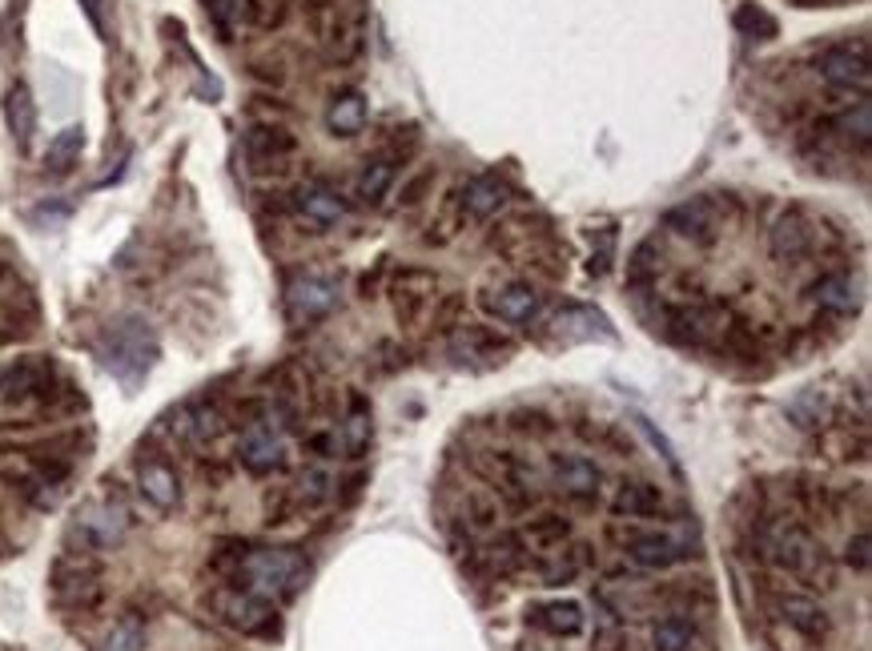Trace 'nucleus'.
Returning a JSON list of instances; mask_svg holds the SVG:
<instances>
[{"instance_id":"obj_11","label":"nucleus","mask_w":872,"mask_h":651,"mask_svg":"<svg viewBox=\"0 0 872 651\" xmlns=\"http://www.w3.org/2000/svg\"><path fill=\"white\" fill-rule=\"evenodd\" d=\"M768 250L776 262H800L808 250H812V226L800 210H788L776 217V226L768 234Z\"/></svg>"},{"instance_id":"obj_8","label":"nucleus","mask_w":872,"mask_h":651,"mask_svg":"<svg viewBox=\"0 0 872 651\" xmlns=\"http://www.w3.org/2000/svg\"><path fill=\"white\" fill-rule=\"evenodd\" d=\"M623 551L635 567H648V572H663L680 559H687V547L675 539V535L660 531H627L623 535Z\"/></svg>"},{"instance_id":"obj_33","label":"nucleus","mask_w":872,"mask_h":651,"mask_svg":"<svg viewBox=\"0 0 872 651\" xmlns=\"http://www.w3.org/2000/svg\"><path fill=\"white\" fill-rule=\"evenodd\" d=\"M205 4V16H210V25L217 28V37L222 40H234V28L241 21V4L246 0H201Z\"/></svg>"},{"instance_id":"obj_1","label":"nucleus","mask_w":872,"mask_h":651,"mask_svg":"<svg viewBox=\"0 0 872 651\" xmlns=\"http://www.w3.org/2000/svg\"><path fill=\"white\" fill-rule=\"evenodd\" d=\"M306 575H310V563H306L298 551L290 547H262V551H250V555H241L238 563V587L253 591V596L262 599H290L302 591Z\"/></svg>"},{"instance_id":"obj_20","label":"nucleus","mask_w":872,"mask_h":651,"mask_svg":"<svg viewBox=\"0 0 872 651\" xmlns=\"http://www.w3.org/2000/svg\"><path fill=\"white\" fill-rule=\"evenodd\" d=\"M808 298L817 302L824 314H836V318H845L857 310V286L845 278V274H824L808 286Z\"/></svg>"},{"instance_id":"obj_36","label":"nucleus","mask_w":872,"mask_h":651,"mask_svg":"<svg viewBox=\"0 0 872 651\" xmlns=\"http://www.w3.org/2000/svg\"><path fill=\"white\" fill-rule=\"evenodd\" d=\"M840 134L857 137L860 146H869V137H872V109H869V101H864V97H857V105L840 113Z\"/></svg>"},{"instance_id":"obj_5","label":"nucleus","mask_w":872,"mask_h":651,"mask_svg":"<svg viewBox=\"0 0 872 651\" xmlns=\"http://www.w3.org/2000/svg\"><path fill=\"white\" fill-rule=\"evenodd\" d=\"M210 603L213 612L222 615L229 627H238V631H265L270 619H274V603L246 591V587H222V591H213Z\"/></svg>"},{"instance_id":"obj_43","label":"nucleus","mask_w":872,"mask_h":651,"mask_svg":"<svg viewBox=\"0 0 872 651\" xmlns=\"http://www.w3.org/2000/svg\"><path fill=\"white\" fill-rule=\"evenodd\" d=\"M466 506H471V518H475L478 527H487V523H495V506H490L487 499H478V494H471V499H466Z\"/></svg>"},{"instance_id":"obj_12","label":"nucleus","mask_w":872,"mask_h":651,"mask_svg":"<svg viewBox=\"0 0 872 651\" xmlns=\"http://www.w3.org/2000/svg\"><path fill=\"white\" fill-rule=\"evenodd\" d=\"M820 77L829 80L833 89H857L860 97L869 93V57L852 53V49H829L820 57Z\"/></svg>"},{"instance_id":"obj_23","label":"nucleus","mask_w":872,"mask_h":651,"mask_svg":"<svg viewBox=\"0 0 872 651\" xmlns=\"http://www.w3.org/2000/svg\"><path fill=\"white\" fill-rule=\"evenodd\" d=\"M660 506H663L660 487H651V483H623L611 511L620 518H651L660 515Z\"/></svg>"},{"instance_id":"obj_17","label":"nucleus","mask_w":872,"mask_h":651,"mask_svg":"<svg viewBox=\"0 0 872 651\" xmlns=\"http://www.w3.org/2000/svg\"><path fill=\"white\" fill-rule=\"evenodd\" d=\"M507 201V181H499L495 173H483V177H471L459 193V205H463V217H475V222H487L490 213L502 210Z\"/></svg>"},{"instance_id":"obj_34","label":"nucleus","mask_w":872,"mask_h":651,"mask_svg":"<svg viewBox=\"0 0 872 651\" xmlns=\"http://www.w3.org/2000/svg\"><path fill=\"white\" fill-rule=\"evenodd\" d=\"M290 13V0H246L241 16H250L258 28H278Z\"/></svg>"},{"instance_id":"obj_45","label":"nucleus","mask_w":872,"mask_h":651,"mask_svg":"<svg viewBox=\"0 0 872 651\" xmlns=\"http://www.w3.org/2000/svg\"><path fill=\"white\" fill-rule=\"evenodd\" d=\"M85 4V13H89V21H94L101 33H105V0H80Z\"/></svg>"},{"instance_id":"obj_25","label":"nucleus","mask_w":872,"mask_h":651,"mask_svg":"<svg viewBox=\"0 0 872 651\" xmlns=\"http://www.w3.org/2000/svg\"><path fill=\"white\" fill-rule=\"evenodd\" d=\"M80 153H85V129H80V125H68V129H61V134L53 137V146L45 153V170L68 173L80 161Z\"/></svg>"},{"instance_id":"obj_28","label":"nucleus","mask_w":872,"mask_h":651,"mask_svg":"<svg viewBox=\"0 0 872 651\" xmlns=\"http://www.w3.org/2000/svg\"><path fill=\"white\" fill-rule=\"evenodd\" d=\"M696 643V627L684 615H668L651 627V651H687Z\"/></svg>"},{"instance_id":"obj_26","label":"nucleus","mask_w":872,"mask_h":651,"mask_svg":"<svg viewBox=\"0 0 872 651\" xmlns=\"http://www.w3.org/2000/svg\"><path fill=\"white\" fill-rule=\"evenodd\" d=\"M395 161L390 158H374L366 161V170H362V177H358V201H366V205H378V201L390 193V186H395Z\"/></svg>"},{"instance_id":"obj_13","label":"nucleus","mask_w":872,"mask_h":651,"mask_svg":"<svg viewBox=\"0 0 872 651\" xmlns=\"http://www.w3.org/2000/svg\"><path fill=\"white\" fill-rule=\"evenodd\" d=\"M137 487L158 511H173L182 503V479L165 459H141L137 463Z\"/></svg>"},{"instance_id":"obj_27","label":"nucleus","mask_w":872,"mask_h":651,"mask_svg":"<svg viewBox=\"0 0 872 651\" xmlns=\"http://www.w3.org/2000/svg\"><path fill=\"white\" fill-rule=\"evenodd\" d=\"M40 378H45L40 362H13L9 371H0V395L4 399H28L40 390Z\"/></svg>"},{"instance_id":"obj_44","label":"nucleus","mask_w":872,"mask_h":651,"mask_svg":"<svg viewBox=\"0 0 872 651\" xmlns=\"http://www.w3.org/2000/svg\"><path fill=\"white\" fill-rule=\"evenodd\" d=\"M431 181H435V173H423V177H419V181H410V186H407V193H402V201H407V205H414V201L423 198V189L431 186Z\"/></svg>"},{"instance_id":"obj_15","label":"nucleus","mask_w":872,"mask_h":651,"mask_svg":"<svg viewBox=\"0 0 872 651\" xmlns=\"http://www.w3.org/2000/svg\"><path fill=\"white\" fill-rule=\"evenodd\" d=\"M294 210L302 213L306 222H314V226H338L346 217V201L338 198V189L322 186V181H306L294 193Z\"/></svg>"},{"instance_id":"obj_22","label":"nucleus","mask_w":872,"mask_h":651,"mask_svg":"<svg viewBox=\"0 0 872 651\" xmlns=\"http://www.w3.org/2000/svg\"><path fill=\"white\" fill-rule=\"evenodd\" d=\"M531 624L543 627V631H551V636H580L583 631V608L575 599H556V603H543L531 612Z\"/></svg>"},{"instance_id":"obj_24","label":"nucleus","mask_w":872,"mask_h":651,"mask_svg":"<svg viewBox=\"0 0 872 651\" xmlns=\"http://www.w3.org/2000/svg\"><path fill=\"white\" fill-rule=\"evenodd\" d=\"M668 229L684 234V238H696V241H712V229H715L712 205H708V201H684V205H675V210L668 213Z\"/></svg>"},{"instance_id":"obj_46","label":"nucleus","mask_w":872,"mask_h":651,"mask_svg":"<svg viewBox=\"0 0 872 651\" xmlns=\"http://www.w3.org/2000/svg\"><path fill=\"white\" fill-rule=\"evenodd\" d=\"M595 643H599V651H620V636L615 631H599Z\"/></svg>"},{"instance_id":"obj_29","label":"nucleus","mask_w":872,"mask_h":651,"mask_svg":"<svg viewBox=\"0 0 872 651\" xmlns=\"http://www.w3.org/2000/svg\"><path fill=\"white\" fill-rule=\"evenodd\" d=\"M141 648H146V624L137 615L117 619V624L109 627L105 643H101V651H141Z\"/></svg>"},{"instance_id":"obj_3","label":"nucleus","mask_w":872,"mask_h":651,"mask_svg":"<svg viewBox=\"0 0 872 651\" xmlns=\"http://www.w3.org/2000/svg\"><path fill=\"white\" fill-rule=\"evenodd\" d=\"M768 555L776 567L793 575H805V579H817L824 575V584H833V572H829V563H824V551L817 547V539L805 531V527H776V531L768 535Z\"/></svg>"},{"instance_id":"obj_30","label":"nucleus","mask_w":872,"mask_h":651,"mask_svg":"<svg viewBox=\"0 0 872 651\" xmlns=\"http://www.w3.org/2000/svg\"><path fill=\"white\" fill-rule=\"evenodd\" d=\"M459 350H466L471 359H478V354H490V359H499V354H507V350H511V342H507V338H499V334H490L487 326H463Z\"/></svg>"},{"instance_id":"obj_32","label":"nucleus","mask_w":872,"mask_h":651,"mask_svg":"<svg viewBox=\"0 0 872 651\" xmlns=\"http://www.w3.org/2000/svg\"><path fill=\"white\" fill-rule=\"evenodd\" d=\"M371 435H374L371 414L358 406V411L350 414V418H346V426H342V447H346V454H350V459H362V451L371 447Z\"/></svg>"},{"instance_id":"obj_38","label":"nucleus","mask_w":872,"mask_h":651,"mask_svg":"<svg viewBox=\"0 0 872 651\" xmlns=\"http://www.w3.org/2000/svg\"><path fill=\"white\" fill-rule=\"evenodd\" d=\"M736 28H740V33H748V37H756V33H760V40L776 37V21H772L764 9H756V4H740V13H736Z\"/></svg>"},{"instance_id":"obj_16","label":"nucleus","mask_w":872,"mask_h":651,"mask_svg":"<svg viewBox=\"0 0 872 651\" xmlns=\"http://www.w3.org/2000/svg\"><path fill=\"white\" fill-rule=\"evenodd\" d=\"M390 293H395L398 322H414L431 306V298H435V278L423 274V270H402L395 278V286H390Z\"/></svg>"},{"instance_id":"obj_42","label":"nucleus","mask_w":872,"mask_h":651,"mask_svg":"<svg viewBox=\"0 0 872 651\" xmlns=\"http://www.w3.org/2000/svg\"><path fill=\"white\" fill-rule=\"evenodd\" d=\"M845 563H848V567H857V572H869V535H864V531H857L852 539H848Z\"/></svg>"},{"instance_id":"obj_47","label":"nucleus","mask_w":872,"mask_h":651,"mask_svg":"<svg viewBox=\"0 0 872 651\" xmlns=\"http://www.w3.org/2000/svg\"><path fill=\"white\" fill-rule=\"evenodd\" d=\"M306 4H310V9H314V13H326V9H338V4H342V0H306Z\"/></svg>"},{"instance_id":"obj_37","label":"nucleus","mask_w":872,"mask_h":651,"mask_svg":"<svg viewBox=\"0 0 872 651\" xmlns=\"http://www.w3.org/2000/svg\"><path fill=\"white\" fill-rule=\"evenodd\" d=\"M793 418H796V426H820L829 418V399H824L820 390H808V395H800V399L793 402Z\"/></svg>"},{"instance_id":"obj_6","label":"nucleus","mask_w":872,"mask_h":651,"mask_svg":"<svg viewBox=\"0 0 872 651\" xmlns=\"http://www.w3.org/2000/svg\"><path fill=\"white\" fill-rule=\"evenodd\" d=\"M483 310H487L490 318L507 322V326H527V322L539 318L543 293L531 281H507L499 290L483 293Z\"/></svg>"},{"instance_id":"obj_14","label":"nucleus","mask_w":872,"mask_h":651,"mask_svg":"<svg viewBox=\"0 0 872 651\" xmlns=\"http://www.w3.org/2000/svg\"><path fill=\"white\" fill-rule=\"evenodd\" d=\"M294 134H286L282 125H258L246 134V158L253 161V170H278L282 161L294 158Z\"/></svg>"},{"instance_id":"obj_21","label":"nucleus","mask_w":872,"mask_h":651,"mask_svg":"<svg viewBox=\"0 0 872 651\" xmlns=\"http://www.w3.org/2000/svg\"><path fill=\"white\" fill-rule=\"evenodd\" d=\"M326 129L334 137H354L366 129V97L358 93V89H346L331 101L326 109Z\"/></svg>"},{"instance_id":"obj_19","label":"nucleus","mask_w":872,"mask_h":651,"mask_svg":"<svg viewBox=\"0 0 872 651\" xmlns=\"http://www.w3.org/2000/svg\"><path fill=\"white\" fill-rule=\"evenodd\" d=\"M4 125H9V134H13L16 146L28 153L33 134H37V101H33L28 85H21V80L4 93Z\"/></svg>"},{"instance_id":"obj_9","label":"nucleus","mask_w":872,"mask_h":651,"mask_svg":"<svg viewBox=\"0 0 872 651\" xmlns=\"http://www.w3.org/2000/svg\"><path fill=\"white\" fill-rule=\"evenodd\" d=\"M338 306V281L326 274H302L290 286V314L298 322H317L326 318Z\"/></svg>"},{"instance_id":"obj_41","label":"nucleus","mask_w":872,"mask_h":651,"mask_svg":"<svg viewBox=\"0 0 872 651\" xmlns=\"http://www.w3.org/2000/svg\"><path fill=\"white\" fill-rule=\"evenodd\" d=\"M651 258H656V246H639V250H635V258H632V266H627V278L632 281H644V278H651V274H656V262H651Z\"/></svg>"},{"instance_id":"obj_35","label":"nucleus","mask_w":872,"mask_h":651,"mask_svg":"<svg viewBox=\"0 0 872 651\" xmlns=\"http://www.w3.org/2000/svg\"><path fill=\"white\" fill-rule=\"evenodd\" d=\"M583 563H587V559L575 555V551H568V555H556V559H547V563H543V584H547V587H563V584H571V579H575V575L583 572Z\"/></svg>"},{"instance_id":"obj_40","label":"nucleus","mask_w":872,"mask_h":651,"mask_svg":"<svg viewBox=\"0 0 872 651\" xmlns=\"http://www.w3.org/2000/svg\"><path fill=\"white\" fill-rule=\"evenodd\" d=\"M326 494H331V475H326L322 466H310L302 475V503L314 506V503H322Z\"/></svg>"},{"instance_id":"obj_39","label":"nucleus","mask_w":872,"mask_h":651,"mask_svg":"<svg viewBox=\"0 0 872 651\" xmlns=\"http://www.w3.org/2000/svg\"><path fill=\"white\" fill-rule=\"evenodd\" d=\"M519 559H523V547H519L515 535H499L495 547H490V563H495L499 572H515Z\"/></svg>"},{"instance_id":"obj_4","label":"nucleus","mask_w":872,"mask_h":651,"mask_svg":"<svg viewBox=\"0 0 872 651\" xmlns=\"http://www.w3.org/2000/svg\"><path fill=\"white\" fill-rule=\"evenodd\" d=\"M129 531V511L121 503H109V499H97V503H85L73 518V539H80V547L89 551H109L117 547Z\"/></svg>"},{"instance_id":"obj_2","label":"nucleus","mask_w":872,"mask_h":651,"mask_svg":"<svg viewBox=\"0 0 872 651\" xmlns=\"http://www.w3.org/2000/svg\"><path fill=\"white\" fill-rule=\"evenodd\" d=\"M101 362L113 378H121L125 386H137L149 374V366L158 362V338L141 318H121L101 338Z\"/></svg>"},{"instance_id":"obj_10","label":"nucleus","mask_w":872,"mask_h":651,"mask_svg":"<svg viewBox=\"0 0 872 651\" xmlns=\"http://www.w3.org/2000/svg\"><path fill=\"white\" fill-rule=\"evenodd\" d=\"M551 475H556V487L563 494H571V499H595L599 494V483H603V475H599V466L591 463V459H583V454H556L551 459Z\"/></svg>"},{"instance_id":"obj_31","label":"nucleus","mask_w":872,"mask_h":651,"mask_svg":"<svg viewBox=\"0 0 872 651\" xmlns=\"http://www.w3.org/2000/svg\"><path fill=\"white\" fill-rule=\"evenodd\" d=\"M571 535V523L563 515H539L527 523V539L535 547H559Z\"/></svg>"},{"instance_id":"obj_18","label":"nucleus","mask_w":872,"mask_h":651,"mask_svg":"<svg viewBox=\"0 0 872 651\" xmlns=\"http://www.w3.org/2000/svg\"><path fill=\"white\" fill-rule=\"evenodd\" d=\"M776 608H780V619L788 627H796L800 636L805 639H824L829 636V615H824V608H820L817 599H808V596H780L776 599Z\"/></svg>"},{"instance_id":"obj_7","label":"nucleus","mask_w":872,"mask_h":651,"mask_svg":"<svg viewBox=\"0 0 872 651\" xmlns=\"http://www.w3.org/2000/svg\"><path fill=\"white\" fill-rule=\"evenodd\" d=\"M238 459L250 475H270V471H278V466L286 463V442H282V435L274 430V423L246 426V430H241V442H238Z\"/></svg>"}]
</instances>
